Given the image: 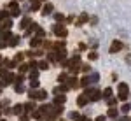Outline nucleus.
Instances as JSON below:
<instances>
[{
    "label": "nucleus",
    "mask_w": 131,
    "mask_h": 121,
    "mask_svg": "<svg viewBox=\"0 0 131 121\" xmlns=\"http://www.w3.org/2000/svg\"><path fill=\"white\" fill-rule=\"evenodd\" d=\"M14 91H16V93H23V91H25V86H23L21 82H16V84H14Z\"/></svg>",
    "instance_id": "nucleus-24"
},
{
    "label": "nucleus",
    "mask_w": 131,
    "mask_h": 121,
    "mask_svg": "<svg viewBox=\"0 0 131 121\" xmlns=\"http://www.w3.org/2000/svg\"><path fill=\"white\" fill-rule=\"evenodd\" d=\"M54 20L61 23V21H65V16H63V14H60V12H56V14H54Z\"/></svg>",
    "instance_id": "nucleus-30"
},
{
    "label": "nucleus",
    "mask_w": 131,
    "mask_h": 121,
    "mask_svg": "<svg viewBox=\"0 0 131 121\" xmlns=\"http://www.w3.org/2000/svg\"><path fill=\"white\" fill-rule=\"evenodd\" d=\"M107 102H108V105H110V107H114V104L117 102V98H112V97H110V98H108Z\"/></svg>",
    "instance_id": "nucleus-43"
},
{
    "label": "nucleus",
    "mask_w": 131,
    "mask_h": 121,
    "mask_svg": "<svg viewBox=\"0 0 131 121\" xmlns=\"http://www.w3.org/2000/svg\"><path fill=\"white\" fill-rule=\"evenodd\" d=\"M65 82H67V86H68V88H77V86H79V81H77V77H75V76L67 77V81H65Z\"/></svg>",
    "instance_id": "nucleus-8"
},
{
    "label": "nucleus",
    "mask_w": 131,
    "mask_h": 121,
    "mask_svg": "<svg viewBox=\"0 0 131 121\" xmlns=\"http://www.w3.org/2000/svg\"><path fill=\"white\" fill-rule=\"evenodd\" d=\"M54 33H56L58 37L63 39V37H67V35H68V30H67L63 25H56V26H54Z\"/></svg>",
    "instance_id": "nucleus-6"
},
{
    "label": "nucleus",
    "mask_w": 131,
    "mask_h": 121,
    "mask_svg": "<svg viewBox=\"0 0 131 121\" xmlns=\"http://www.w3.org/2000/svg\"><path fill=\"white\" fill-rule=\"evenodd\" d=\"M88 84H89V79H88V76H86L84 79H81V82H79V86H84V88H88Z\"/></svg>",
    "instance_id": "nucleus-29"
},
{
    "label": "nucleus",
    "mask_w": 131,
    "mask_h": 121,
    "mask_svg": "<svg viewBox=\"0 0 131 121\" xmlns=\"http://www.w3.org/2000/svg\"><path fill=\"white\" fill-rule=\"evenodd\" d=\"M39 28H40V26H39L37 23H31L30 26H28V30H26V33H28V35H31V33H35V32L39 30Z\"/></svg>",
    "instance_id": "nucleus-18"
},
{
    "label": "nucleus",
    "mask_w": 131,
    "mask_h": 121,
    "mask_svg": "<svg viewBox=\"0 0 131 121\" xmlns=\"http://www.w3.org/2000/svg\"><path fill=\"white\" fill-rule=\"evenodd\" d=\"M119 121H129V118L128 116H122V118H119Z\"/></svg>",
    "instance_id": "nucleus-47"
},
{
    "label": "nucleus",
    "mask_w": 131,
    "mask_h": 121,
    "mask_svg": "<svg viewBox=\"0 0 131 121\" xmlns=\"http://www.w3.org/2000/svg\"><path fill=\"white\" fill-rule=\"evenodd\" d=\"M126 63H128V65H131V54H128V56H126Z\"/></svg>",
    "instance_id": "nucleus-45"
},
{
    "label": "nucleus",
    "mask_w": 131,
    "mask_h": 121,
    "mask_svg": "<svg viewBox=\"0 0 131 121\" xmlns=\"http://www.w3.org/2000/svg\"><path fill=\"white\" fill-rule=\"evenodd\" d=\"M129 109H131V105H129V104H124V105L121 107V111H122V112H129Z\"/></svg>",
    "instance_id": "nucleus-35"
},
{
    "label": "nucleus",
    "mask_w": 131,
    "mask_h": 121,
    "mask_svg": "<svg viewBox=\"0 0 131 121\" xmlns=\"http://www.w3.org/2000/svg\"><path fill=\"white\" fill-rule=\"evenodd\" d=\"M49 60L51 61H56V53H49Z\"/></svg>",
    "instance_id": "nucleus-44"
},
{
    "label": "nucleus",
    "mask_w": 131,
    "mask_h": 121,
    "mask_svg": "<svg viewBox=\"0 0 131 121\" xmlns=\"http://www.w3.org/2000/svg\"><path fill=\"white\" fill-rule=\"evenodd\" d=\"M89 46H91V48H98V40H96V39H91Z\"/></svg>",
    "instance_id": "nucleus-41"
},
{
    "label": "nucleus",
    "mask_w": 131,
    "mask_h": 121,
    "mask_svg": "<svg viewBox=\"0 0 131 121\" xmlns=\"http://www.w3.org/2000/svg\"><path fill=\"white\" fill-rule=\"evenodd\" d=\"M81 69H82L81 72H86V74H89V72H91V67H89V65H88V63H84V65H82Z\"/></svg>",
    "instance_id": "nucleus-31"
},
{
    "label": "nucleus",
    "mask_w": 131,
    "mask_h": 121,
    "mask_svg": "<svg viewBox=\"0 0 131 121\" xmlns=\"http://www.w3.org/2000/svg\"><path fill=\"white\" fill-rule=\"evenodd\" d=\"M40 44H42L40 37H33V39L30 40V46H31V48H33V49H35V48H39V46H40Z\"/></svg>",
    "instance_id": "nucleus-17"
},
{
    "label": "nucleus",
    "mask_w": 131,
    "mask_h": 121,
    "mask_svg": "<svg viewBox=\"0 0 131 121\" xmlns=\"http://www.w3.org/2000/svg\"><path fill=\"white\" fill-rule=\"evenodd\" d=\"M88 79H89V82H96V81H98V74H91Z\"/></svg>",
    "instance_id": "nucleus-33"
},
{
    "label": "nucleus",
    "mask_w": 131,
    "mask_h": 121,
    "mask_svg": "<svg viewBox=\"0 0 131 121\" xmlns=\"http://www.w3.org/2000/svg\"><path fill=\"white\" fill-rule=\"evenodd\" d=\"M12 81H14V74H12V72H5V74L2 76V81H0V82H2V84H0V88H5V86H9Z\"/></svg>",
    "instance_id": "nucleus-3"
},
{
    "label": "nucleus",
    "mask_w": 131,
    "mask_h": 121,
    "mask_svg": "<svg viewBox=\"0 0 131 121\" xmlns=\"http://www.w3.org/2000/svg\"><path fill=\"white\" fill-rule=\"evenodd\" d=\"M107 116H108V118H117V116H119V111H117L115 107H110L108 112H107Z\"/></svg>",
    "instance_id": "nucleus-20"
},
{
    "label": "nucleus",
    "mask_w": 131,
    "mask_h": 121,
    "mask_svg": "<svg viewBox=\"0 0 131 121\" xmlns=\"http://www.w3.org/2000/svg\"><path fill=\"white\" fill-rule=\"evenodd\" d=\"M112 97V88H105L101 91V98H110Z\"/></svg>",
    "instance_id": "nucleus-23"
},
{
    "label": "nucleus",
    "mask_w": 131,
    "mask_h": 121,
    "mask_svg": "<svg viewBox=\"0 0 131 121\" xmlns=\"http://www.w3.org/2000/svg\"><path fill=\"white\" fill-rule=\"evenodd\" d=\"M31 25V18H23L21 20V28H28Z\"/></svg>",
    "instance_id": "nucleus-22"
},
{
    "label": "nucleus",
    "mask_w": 131,
    "mask_h": 121,
    "mask_svg": "<svg viewBox=\"0 0 131 121\" xmlns=\"http://www.w3.org/2000/svg\"><path fill=\"white\" fill-rule=\"evenodd\" d=\"M23 58H25V53H18V54L14 56V61L19 63V61H23Z\"/></svg>",
    "instance_id": "nucleus-28"
},
{
    "label": "nucleus",
    "mask_w": 131,
    "mask_h": 121,
    "mask_svg": "<svg viewBox=\"0 0 131 121\" xmlns=\"http://www.w3.org/2000/svg\"><path fill=\"white\" fill-rule=\"evenodd\" d=\"M35 33H37V37H44V35H46V32L42 30V28H39V30L35 32Z\"/></svg>",
    "instance_id": "nucleus-42"
},
{
    "label": "nucleus",
    "mask_w": 131,
    "mask_h": 121,
    "mask_svg": "<svg viewBox=\"0 0 131 121\" xmlns=\"http://www.w3.org/2000/svg\"><path fill=\"white\" fill-rule=\"evenodd\" d=\"M10 26H12V21H10L9 16L4 18V20H0V30H9Z\"/></svg>",
    "instance_id": "nucleus-7"
},
{
    "label": "nucleus",
    "mask_w": 131,
    "mask_h": 121,
    "mask_svg": "<svg viewBox=\"0 0 131 121\" xmlns=\"http://www.w3.org/2000/svg\"><path fill=\"white\" fill-rule=\"evenodd\" d=\"M9 9H10V12H9V16H12V18H18L21 14V11H19V5H18V2L14 0V2H10L9 4Z\"/></svg>",
    "instance_id": "nucleus-5"
},
{
    "label": "nucleus",
    "mask_w": 131,
    "mask_h": 121,
    "mask_svg": "<svg viewBox=\"0 0 131 121\" xmlns=\"http://www.w3.org/2000/svg\"><path fill=\"white\" fill-rule=\"evenodd\" d=\"M84 95H86L91 102H96V100L101 98V91L96 90V88H86V93H84Z\"/></svg>",
    "instance_id": "nucleus-2"
},
{
    "label": "nucleus",
    "mask_w": 131,
    "mask_h": 121,
    "mask_svg": "<svg viewBox=\"0 0 131 121\" xmlns=\"http://www.w3.org/2000/svg\"><path fill=\"white\" fill-rule=\"evenodd\" d=\"M121 49H122V42L121 40H114L108 51H110V53H117V51H121Z\"/></svg>",
    "instance_id": "nucleus-9"
},
{
    "label": "nucleus",
    "mask_w": 131,
    "mask_h": 121,
    "mask_svg": "<svg viewBox=\"0 0 131 121\" xmlns=\"http://www.w3.org/2000/svg\"><path fill=\"white\" fill-rule=\"evenodd\" d=\"M88 56H89V60H91V61H94V60H96V58H98V54H96L94 51H91V53H89V54H88Z\"/></svg>",
    "instance_id": "nucleus-34"
},
{
    "label": "nucleus",
    "mask_w": 131,
    "mask_h": 121,
    "mask_svg": "<svg viewBox=\"0 0 131 121\" xmlns=\"http://www.w3.org/2000/svg\"><path fill=\"white\" fill-rule=\"evenodd\" d=\"M67 90H68L67 84H63V86H56V88H54V95H63Z\"/></svg>",
    "instance_id": "nucleus-13"
},
{
    "label": "nucleus",
    "mask_w": 131,
    "mask_h": 121,
    "mask_svg": "<svg viewBox=\"0 0 131 121\" xmlns=\"http://www.w3.org/2000/svg\"><path fill=\"white\" fill-rule=\"evenodd\" d=\"M31 2H35V0H31Z\"/></svg>",
    "instance_id": "nucleus-50"
},
{
    "label": "nucleus",
    "mask_w": 131,
    "mask_h": 121,
    "mask_svg": "<svg viewBox=\"0 0 131 121\" xmlns=\"http://www.w3.org/2000/svg\"><path fill=\"white\" fill-rule=\"evenodd\" d=\"M33 118L37 121H44V111H42V109H37V111L33 112Z\"/></svg>",
    "instance_id": "nucleus-16"
},
{
    "label": "nucleus",
    "mask_w": 131,
    "mask_h": 121,
    "mask_svg": "<svg viewBox=\"0 0 131 121\" xmlns=\"http://www.w3.org/2000/svg\"><path fill=\"white\" fill-rule=\"evenodd\" d=\"M39 9H40V4H39V0H35L31 4V11H39Z\"/></svg>",
    "instance_id": "nucleus-32"
},
{
    "label": "nucleus",
    "mask_w": 131,
    "mask_h": 121,
    "mask_svg": "<svg viewBox=\"0 0 131 121\" xmlns=\"http://www.w3.org/2000/svg\"><path fill=\"white\" fill-rule=\"evenodd\" d=\"M5 46H7V44H5V40L0 39V48H5Z\"/></svg>",
    "instance_id": "nucleus-46"
},
{
    "label": "nucleus",
    "mask_w": 131,
    "mask_h": 121,
    "mask_svg": "<svg viewBox=\"0 0 131 121\" xmlns=\"http://www.w3.org/2000/svg\"><path fill=\"white\" fill-rule=\"evenodd\" d=\"M0 121H5V119H0Z\"/></svg>",
    "instance_id": "nucleus-49"
},
{
    "label": "nucleus",
    "mask_w": 131,
    "mask_h": 121,
    "mask_svg": "<svg viewBox=\"0 0 131 121\" xmlns=\"http://www.w3.org/2000/svg\"><path fill=\"white\" fill-rule=\"evenodd\" d=\"M37 67H39L40 70H47V69H49V63L46 60H42V61H37Z\"/></svg>",
    "instance_id": "nucleus-21"
},
{
    "label": "nucleus",
    "mask_w": 131,
    "mask_h": 121,
    "mask_svg": "<svg viewBox=\"0 0 131 121\" xmlns=\"http://www.w3.org/2000/svg\"><path fill=\"white\" fill-rule=\"evenodd\" d=\"M128 91H129L128 84L126 82H121L119 84V100H128Z\"/></svg>",
    "instance_id": "nucleus-4"
},
{
    "label": "nucleus",
    "mask_w": 131,
    "mask_h": 121,
    "mask_svg": "<svg viewBox=\"0 0 131 121\" xmlns=\"http://www.w3.org/2000/svg\"><path fill=\"white\" fill-rule=\"evenodd\" d=\"M52 9H54V7H52V4H46V5L42 7V14H44V16H47V14L52 12Z\"/></svg>",
    "instance_id": "nucleus-12"
},
{
    "label": "nucleus",
    "mask_w": 131,
    "mask_h": 121,
    "mask_svg": "<svg viewBox=\"0 0 131 121\" xmlns=\"http://www.w3.org/2000/svg\"><path fill=\"white\" fill-rule=\"evenodd\" d=\"M65 100H67V98H65V95H56V98H54L52 104H54V105H63Z\"/></svg>",
    "instance_id": "nucleus-14"
},
{
    "label": "nucleus",
    "mask_w": 131,
    "mask_h": 121,
    "mask_svg": "<svg viewBox=\"0 0 131 121\" xmlns=\"http://www.w3.org/2000/svg\"><path fill=\"white\" fill-rule=\"evenodd\" d=\"M67 77H68V76L63 72V74H60V77H58V79H60V82H65V81H67Z\"/></svg>",
    "instance_id": "nucleus-39"
},
{
    "label": "nucleus",
    "mask_w": 131,
    "mask_h": 121,
    "mask_svg": "<svg viewBox=\"0 0 131 121\" xmlns=\"http://www.w3.org/2000/svg\"><path fill=\"white\" fill-rule=\"evenodd\" d=\"M68 118H70V119H73V121H77L79 118H81V114H79V112H75V111H72L70 114H68Z\"/></svg>",
    "instance_id": "nucleus-25"
},
{
    "label": "nucleus",
    "mask_w": 131,
    "mask_h": 121,
    "mask_svg": "<svg viewBox=\"0 0 131 121\" xmlns=\"http://www.w3.org/2000/svg\"><path fill=\"white\" fill-rule=\"evenodd\" d=\"M19 40H21V37H19V35H10V37H9V46L16 48V46L19 44Z\"/></svg>",
    "instance_id": "nucleus-10"
},
{
    "label": "nucleus",
    "mask_w": 131,
    "mask_h": 121,
    "mask_svg": "<svg viewBox=\"0 0 131 121\" xmlns=\"http://www.w3.org/2000/svg\"><path fill=\"white\" fill-rule=\"evenodd\" d=\"M7 16H9V12H7V11H0V20H4V18H7Z\"/></svg>",
    "instance_id": "nucleus-38"
},
{
    "label": "nucleus",
    "mask_w": 131,
    "mask_h": 121,
    "mask_svg": "<svg viewBox=\"0 0 131 121\" xmlns=\"http://www.w3.org/2000/svg\"><path fill=\"white\" fill-rule=\"evenodd\" d=\"M44 48H46V49H52V42L46 40V42H44Z\"/></svg>",
    "instance_id": "nucleus-40"
},
{
    "label": "nucleus",
    "mask_w": 131,
    "mask_h": 121,
    "mask_svg": "<svg viewBox=\"0 0 131 121\" xmlns=\"http://www.w3.org/2000/svg\"><path fill=\"white\" fill-rule=\"evenodd\" d=\"M10 114H23V105H14L12 109H10Z\"/></svg>",
    "instance_id": "nucleus-19"
},
{
    "label": "nucleus",
    "mask_w": 131,
    "mask_h": 121,
    "mask_svg": "<svg viewBox=\"0 0 131 121\" xmlns=\"http://www.w3.org/2000/svg\"><path fill=\"white\" fill-rule=\"evenodd\" d=\"M94 121H105V118H103V116H98V118H96Z\"/></svg>",
    "instance_id": "nucleus-48"
},
{
    "label": "nucleus",
    "mask_w": 131,
    "mask_h": 121,
    "mask_svg": "<svg viewBox=\"0 0 131 121\" xmlns=\"http://www.w3.org/2000/svg\"><path fill=\"white\" fill-rule=\"evenodd\" d=\"M28 95H30V98H33V100H46L47 98V91L46 90H31L30 88Z\"/></svg>",
    "instance_id": "nucleus-1"
},
{
    "label": "nucleus",
    "mask_w": 131,
    "mask_h": 121,
    "mask_svg": "<svg viewBox=\"0 0 131 121\" xmlns=\"http://www.w3.org/2000/svg\"><path fill=\"white\" fill-rule=\"evenodd\" d=\"M30 86L33 88V90H37V88L40 86V82H39V79H30Z\"/></svg>",
    "instance_id": "nucleus-26"
},
{
    "label": "nucleus",
    "mask_w": 131,
    "mask_h": 121,
    "mask_svg": "<svg viewBox=\"0 0 131 121\" xmlns=\"http://www.w3.org/2000/svg\"><path fill=\"white\" fill-rule=\"evenodd\" d=\"M23 109L26 111V114H31V112L35 111V104H33V102H26V104L23 105Z\"/></svg>",
    "instance_id": "nucleus-11"
},
{
    "label": "nucleus",
    "mask_w": 131,
    "mask_h": 121,
    "mask_svg": "<svg viewBox=\"0 0 131 121\" xmlns=\"http://www.w3.org/2000/svg\"><path fill=\"white\" fill-rule=\"evenodd\" d=\"M28 69H30L28 65H21V67H19V74H25V72H28Z\"/></svg>",
    "instance_id": "nucleus-37"
},
{
    "label": "nucleus",
    "mask_w": 131,
    "mask_h": 121,
    "mask_svg": "<svg viewBox=\"0 0 131 121\" xmlns=\"http://www.w3.org/2000/svg\"><path fill=\"white\" fill-rule=\"evenodd\" d=\"M88 100H89V98H88L86 95H79V98H77V104H79V107H84V105L88 104Z\"/></svg>",
    "instance_id": "nucleus-15"
},
{
    "label": "nucleus",
    "mask_w": 131,
    "mask_h": 121,
    "mask_svg": "<svg viewBox=\"0 0 131 121\" xmlns=\"http://www.w3.org/2000/svg\"><path fill=\"white\" fill-rule=\"evenodd\" d=\"M88 20H89V14H82L81 18H79V21H77V25H82V23H86Z\"/></svg>",
    "instance_id": "nucleus-27"
},
{
    "label": "nucleus",
    "mask_w": 131,
    "mask_h": 121,
    "mask_svg": "<svg viewBox=\"0 0 131 121\" xmlns=\"http://www.w3.org/2000/svg\"><path fill=\"white\" fill-rule=\"evenodd\" d=\"M19 119H21V121H30V116L23 112V114H19Z\"/></svg>",
    "instance_id": "nucleus-36"
}]
</instances>
